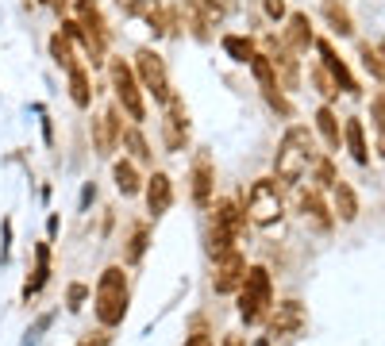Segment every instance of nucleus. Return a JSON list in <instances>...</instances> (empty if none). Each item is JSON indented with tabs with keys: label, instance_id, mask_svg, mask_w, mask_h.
Instances as JSON below:
<instances>
[{
	"label": "nucleus",
	"instance_id": "15",
	"mask_svg": "<svg viewBox=\"0 0 385 346\" xmlns=\"http://www.w3.org/2000/svg\"><path fill=\"white\" fill-rule=\"evenodd\" d=\"M216 227L227 231L232 238H239L243 231H247V212L235 200H216Z\"/></svg>",
	"mask_w": 385,
	"mask_h": 346
},
{
	"label": "nucleus",
	"instance_id": "23",
	"mask_svg": "<svg viewBox=\"0 0 385 346\" xmlns=\"http://www.w3.org/2000/svg\"><path fill=\"white\" fill-rule=\"evenodd\" d=\"M120 143L127 146V154H131V158H135V162H151V158H154L151 143H146V139H143V131H139V127H124V135H120Z\"/></svg>",
	"mask_w": 385,
	"mask_h": 346
},
{
	"label": "nucleus",
	"instance_id": "21",
	"mask_svg": "<svg viewBox=\"0 0 385 346\" xmlns=\"http://www.w3.org/2000/svg\"><path fill=\"white\" fill-rule=\"evenodd\" d=\"M301 212H305V219H313L316 231H327V227H332V216H327V208H324V200H320V193H316V188L301 196Z\"/></svg>",
	"mask_w": 385,
	"mask_h": 346
},
{
	"label": "nucleus",
	"instance_id": "39",
	"mask_svg": "<svg viewBox=\"0 0 385 346\" xmlns=\"http://www.w3.org/2000/svg\"><path fill=\"white\" fill-rule=\"evenodd\" d=\"M224 346H247V342H243V335H227Z\"/></svg>",
	"mask_w": 385,
	"mask_h": 346
},
{
	"label": "nucleus",
	"instance_id": "20",
	"mask_svg": "<svg viewBox=\"0 0 385 346\" xmlns=\"http://www.w3.org/2000/svg\"><path fill=\"white\" fill-rule=\"evenodd\" d=\"M112 177H116V188L124 196H135L139 188H143V181H139V173H135V162H127V158L112 162Z\"/></svg>",
	"mask_w": 385,
	"mask_h": 346
},
{
	"label": "nucleus",
	"instance_id": "30",
	"mask_svg": "<svg viewBox=\"0 0 385 346\" xmlns=\"http://www.w3.org/2000/svg\"><path fill=\"white\" fill-rule=\"evenodd\" d=\"M313 169H316V185H335V181H339V177H335V169H332V162H327V158H320V154H316V162H313Z\"/></svg>",
	"mask_w": 385,
	"mask_h": 346
},
{
	"label": "nucleus",
	"instance_id": "33",
	"mask_svg": "<svg viewBox=\"0 0 385 346\" xmlns=\"http://www.w3.org/2000/svg\"><path fill=\"white\" fill-rule=\"evenodd\" d=\"M116 4L124 15H146V8H151L154 0H116Z\"/></svg>",
	"mask_w": 385,
	"mask_h": 346
},
{
	"label": "nucleus",
	"instance_id": "16",
	"mask_svg": "<svg viewBox=\"0 0 385 346\" xmlns=\"http://www.w3.org/2000/svg\"><path fill=\"white\" fill-rule=\"evenodd\" d=\"M285 46H289L293 54L313 46V23H308L305 12H293L289 15V27H285Z\"/></svg>",
	"mask_w": 385,
	"mask_h": 346
},
{
	"label": "nucleus",
	"instance_id": "31",
	"mask_svg": "<svg viewBox=\"0 0 385 346\" xmlns=\"http://www.w3.org/2000/svg\"><path fill=\"white\" fill-rule=\"evenodd\" d=\"M85 296H89V288L81 285V281H73L70 293H65V308H70V312H81V308H85Z\"/></svg>",
	"mask_w": 385,
	"mask_h": 346
},
{
	"label": "nucleus",
	"instance_id": "14",
	"mask_svg": "<svg viewBox=\"0 0 385 346\" xmlns=\"http://www.w3.org/2000/svg\"><path fill=\"white\" fill-rule=\"evenodd\" d=\"M301 323H305V308H301L297 300H285V304H277V312L270 316V335H293Z\"/></svg>",
	"mask_w": 385,
	"mask_h": 346
},
{
	"label": "nucleus",
	"instance_id": "6",
	"mask_svg": "<svg viewBox=\"0 0 385 346\" xmlns=\"http://www.w3.org/2000/svg\"><path fill=\"white\" fill-rule=\"evenodd\" d=\"M135 73H139V89H146V93H151L158 104H170V96H174V93H170L166 62H162L151 46H143V51L135 54Z\"/></svg>",
	"mask_w": 385,
	"mask_h": 346
},
{
	"label": "nucleus",
	"instance_id": "32",
	"mask_svg": "<svg viewBox=\"0 0 385 346\" xmlns=\"http://www.w3.org/2000/svg\"><path fill=\"white\" fill-rule=\"evenodd\" d=\"M362 65L374 73L378 81H385V62H381V54L378 51H370V46H362Z\"/></svg>",
	"mask_w": 385,
	"mask_h": 346
},
{
	"label": "nucleus",
	"instance_id": "3",
	"mask_svg": "<svg viewBox=\"0 0 385 346\" xmlns=\"http://www.w3.org/2000/svg\"><path fill=\"white\" fill-rule=\"evenodd\" d=\"M270 304H274V285H270V269L266 266H251L239 288V316L243 323H258L266 319Z\"/></svg>",
	"mask_w": 385,
	"mask_h": 346
},
{
	"label": "nucleus",
	"instance_id": "11",
	"mask_svg": "<svg viewBox=\"0 0 385 346\" xmlns=\"http://www.w3.org/2000/svg\"><path fill=\"white\" fill-rule=\"evenodd\" d=\"M316 51H320V58H324V70L332 73V81L343 89V93H351V96H358V93H362V89H358V81L351 77L347 62H343V58L335 54V46L327 43V39H320V43H316Z\"/></svg>",
	"mask_w": 385,
	"mask_h": 346
},
{
	"label": "nucleus",
	"instance_id": "28",
	"mask_svg": "<svg viewBox=\"0 0 385 346\" xmlns=\"http://www.w3.org/2000/svg\"><path fill=\"white\" fill-rule=\"evenodd\" d=\"M324 15H327V23H332V27L339 31V35H351V31H355V27H351L347 8H343V4H335V0H327V4H324Z\"/></svg>",
	"mask_w": 385,
	"mask_h": 346
},
{
	"label": "nucleus",
	"instance_id": "22",
	"mask_svg": "<svg viewBox=\"0 0 385 346\" xmlns=\"http://www.w3.org/2000/svg\"><path fill=\"white\" fill-rule=\"evenodd\" d=\"M316 131L324 135V143L332 146V150H339V139H343V131H339V115L327 108V104H324L320 112H316Z\"/></svg>",
	"mask_w": 385,
	"mask_h": 346
},
{
	"label": "nucleus",
	"instance_id": "17",
	"mask_svg": "<svg viewBox=\"0 0 385 346\" xmlns=\"http://www.w3.org/2000/svg\"><path fill=\"white\" fill-rule=\"evenodd\" d=\"M343 139H347L351 158H355L358 166H366V162H370V150H366V135H362V120H358V115H347V123H343Z\"/></svg>",
	"mask_w": 385,
	"mask_h": 346
},
{
	"label": "nucleus",
	"instance_id": "1",
	"mask_svg": "<svg viewBox=\"0 0 385 346\" xmlns=\"http://www.w3.org/2000/svg\"><path fill=\"white\" fill-rule=\"evenodd\" d=\"M93 312H96V323H101L104 331L124 323V316H127V274H124V266H108L101 274Z\"/></svg>",
	"mask_w": 385,
	"mask_h": 346
},
{
	"label": "nucleus",
	"instance_id": "34",
	"mask_svg": "<svg viewBox=\"0 0 385 346\" xmlns=\"http://www.w3.org/2000/svg\"><path fill=\"white\" fill-rule=\"evenodd\" d=\"M313 81L320 85V93H324V96H335V93H339V85H335V81L327 77V70H313Z\"/></svg>",
	"mask_w": 385,
	"mask_h": 346
},
{
	"label": "nucleus",
	"instance_id": "10",
	"mask_svg": "<svg viewBox=\"0 0 385 346\" xmlns=\"http://www.w3.org/2000/svg\"><path fill=\"white\" fill-rule=\"evenodd\" d=\"M170 204H174V181H170V173L154 169L151 177H146V212L158 219L170 212Z\"/></svg>",
	"mask_w": 385,
	"mask_h": 346
},
{
	"label": "nucleus",
	"instance_id": "13",
	"mask_svg": "<svg viewBox=\"0 0 385 346\" xmlns=\"http://www.w3.org/2000/svg\"><path fill=\"white\" fill-rule=\"evenodd\" d=\"M189 181H193V200L204 208V204L212 200V181H216L208 154H196V158H193V173H189Z\"/></svg>",
	"mask_w": 385,
	"mask_h": 346
},
{
	"label": "nucleus",
	"instance_id": "25",
	"mask_svg": "<svg viewBox=\"0 0 385 346\" xmlns=\"http://www.w3.org/2000/svg\"><path fill=\"white\" fill-rule=\"evenodd\" d=\"M51 58L62 65L65 73H70V70H77V58H73V43H70V35H65V31L51 35Z\"/></svg>",
	"mask_w": 385,
	"mask_h": 346
},
{
	"label": "nucleus",
	"instance_id": "12",
	"mask_svg": "<svg viewBox=\"0 0 385 346\" xmlns=\"http://www.w3.org/2000/svg\"><path fill=\"white\" fill-rule=\"evenodd\" d=\"M166 146L170 150H182L185 146V139H189V120H185V104L177 101V96H170V104H166Z\"/></svg>",
	"mask_w": 385,
	"mask_h": 346
},
{
	"label": "nucleus",
	"instance_id": "27",
	"mask_svg": "<svg viewBox=\"0 0 385 346\" xmlns=\"http://www.w3.org/2000/svg\"><path fill=\"white\" fill-rule=\"evenodd\" d=\"M224 51H227V58H235V62H251V58H255V43L243 39V35H224Z\"/></svg>",
	"mask_w": 385,
	"mask_h": 346
},
{
	"label": "nucleus",
	"instance_id": "7",
	"mask_svg": "<svg viewBox=\"0 0 385 346\" xmlns=\"http://www.w3.org/2000/svg\"><path fill=\"white\" fill-rule=\"evenodd\" d=\"M247 269L251 266H247V258H243L239 246L227 250V254H220V258H216V274H212V288H216V293H239Z\"/></svg>",
	"mask_w": 385,
	"mask_h": 346
},
{
	"label": "nucleus",
	"instance_id": "2",
	"mask_svg": "<svg viewBox=\"0 0 385 346\" xmlns=\"http://www.w3.org/2000/svg\"><path fill=\"white\" fill-rule=\"evenodd\" d=\"M316 162V146H313V135L308 127H289L277 146V158H274V169L282 181H301L308 173V166Z\"/></svg>",
	"mask_w": 385,
	"mask_h": 346
},
{
	"label": "nucleus",
	"instance_id": "26",
	"mask_svg": "<svg viewBox=\"0 0 385 346\" xmlns=\"http://www.w3.org/2000/svg\"><path fill=\"white\" fill-rule=\"evenodd\" d=\"M251 73L258 77V85H262V93H266V96L277 93V77H274V65H270L266 54H255V58H251Z\"/></svg>",
	"mask_w": 385,
	"mask_h": 346
},
{
	"label": "nucleus",
	"instance_id": "9",
	"mask_svg": "<svg viewBox=\"0 0 385 346\" xmlns=\"http://www.w3.org/2000/svg\"><path fill=\"white\" fill-rule=\"evenodd\" d=\"M120 135H124V123H120V112L108 108L93 120V143H96V154L101 158H112V150L120 146Z\"/></svg>",
	"mask_w": 385,
	"mask_h": 346
},
{
	"label": "nucleus",
	"instance_id": "19",
	"mask_svg": "<svg viewBox=\"0 0 385 346\" xmlns=\"http://www.w3.org/2000/svg\"><path fill=\"white\" fill-rule=\"evenodd\" d=\"M332 193H335V216H339L343 224H351V219L358 216V196H355V188H351L347 181H335Z\"/></svg>",
	"mask_w": 385,
	"mask_h": 346
},
{
	"label": "nucleus",
	"instance_id": "35",
	"mask_svg": "<svg viewBox=\"0 0 385 346\" xmlns=\"http://www.w3.org/2000/svg\"><path fill=\"white\" fill-rule=\"evenodd\" d=\"M374 120H378V131H381V139H385V96H374Z\"/></svg>",
	"mask_w": 385,
	"mask_h": 346
},
{
	"label": "nucleus",
	"instance_id": "4",
	"mask_svg": "<svg viewBox=\"0 0 385 346\" xmlns=\"http://www.w3.org/2000/svg\"><path fill=\"white\" fill-rule=\"evenodd\" d=\"M108 77H112V89H116V101L135 123L146 120V104H143V89H139V77L135 70L124 62V58H112L108 62Z\"/></svg>",
	"mask_w": 385,
	"mask_h": 346
},
{
	"label": "nucleus",
	"instance_id": "36",
	"mask_svg": "<svg viewBox=\"0 0 385 346\" xmlns=\"http://www.w3.org/2000/svg\"><path fill=\"white\" fill-rule=\"evenodd\" d=\"M262 8H266L270 20H282L285 15V0H262Z\"/></svg>",
	"mask_w": 385,
	"mask_h": 346
},
{
	"label": "nucleus",
	"instance_id": "18",
	"mask_svg": "<svg viewBox=\"0 0 385 346\" xmlns=\"http://www.w3.org/2000/svg\"><path fill=\"white\" fill-rule=\"evenodd\" d=\"M35 258H39V262H35V274H31L27 285H23V296H35L39 288L46 285V277H51V246L39 243V246H35Z\"/></svg>",
	"mask_w": 385,
	"mask_h": 346
},
{
	"label": "nucleus",
	"instance_id": "29",
	"mask_svg": "<svg viewBox=\"0 0 385 346\" xmlns=\"http://www.w3.org/2000/svg\"><path fill=\"white\" fill-rule=\"evenodd\" d=\"M146 243H151V231H146L143 224H139V227H135V235H131V246H127V254H124V262H127V266H135V262L143 258Z\"/></svg>",
	"mask_w": 385,
	"mask_h": 346
},
{
	"label": "nucleus",
	"instance_id": "8",
	"mask_svg": "<svg viewBox=\"0 0 385 346\" xmlns=\"http://www.w3.org/2000/svg\"><path fill=\"white\" fill-rule=\"evenodd\" d=\"M270 65H274V77H277V85L282 89H297L301 85V65H297V54L289 51L285 43H277V39H270Z\"/></svg>",
	"mask_w": 385,
	"mask_h": 346
},
{
	"label": "nucleus",
	"instance_id": "24",
	"mask_svg": "<svg viewBox=\"0 0 385 346\" xmlns=\"http://www.w3.org/2000/svg\"><path fill=\"white\" fill-rule=\"evenodd\" d=\"M70 101L77 104V108H89L93 104V89H89V73L81 70H70Z\"/></svg>",
	"mask_w": 385,
	"mask_h": 346
},
{
	"label": "nucleus",
	"instance_id": "5",
	"mask_svg": "<svg viewBox=\"0 0 385 346\" xmlns=\"http://www.w3.org/2000/svg\"><path fill=\"white\" fill-rule=\"evenodd\" d=\"M247 219H251V224H258V227L282 224V188H277V181L258 177L255 185H251V193H247Z\"/></svg>",
	"mask_w": 385,
	"mask_h": 346
},
{
	"label": "nucleus",
	"instance_id": "38",
	"mask_svg": "<svg viewBox=\"0 0 385 346\" xmlns=\"http://www.w3.org/2000/svg\"><path fill=\"white\" fill-rule=\"evenodd\" d=\"M77 346H108V331H96V335H85Z\"/></svg>",
	"mask_w": 385,
	"mask_h": 346
},
{
	"label": "nucleus",
	"instance_id": "37",
	"mask_svg": "<svg viewBox=\"0 0 385 346\" xmlns=\"http://www.w3.org/2000/svg\"><path fill=\"white\" fill-rule=\"evenodd\" d=\"M185 346H216V339H212L208 331H193L189 339H185Z\"/></svg>",
	"mask_w": 385,
	"mask_h": 346
}]
</instances>
